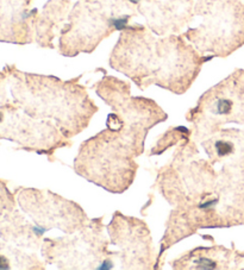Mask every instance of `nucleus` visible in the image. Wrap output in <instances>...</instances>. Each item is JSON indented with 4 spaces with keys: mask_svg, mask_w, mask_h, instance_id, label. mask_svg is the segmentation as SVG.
Listing matches in <instances>:
<instances>
[{
    "mask_svg": "<svg viewBox=\"0 0 244 270\" xmlns=\"http://www.w3.org/2000/svg\"><path fill=\"white\" fill-rule=\"evenodd\" d=\"M174 269H244V254L222 245L197 248L175 259Z\"/></svg>",
    "mask_w": 244,
    "mask_h": 270,
    "instance_id": "f8f14e48",
    "label": "nucleus"
},
{
    "mask_svg": "<svg viewBox=\"0 0 244 270\" xmlns=\"http://www.w3.org/2000/svg\"><path fill=\"white\" fill-rule=\"evenodd\" d=\"M196 154L191 144L181 147L158 178L160 192L175 206L167 230L180 240L198 228L244 225V162L215 171Z\"/></svg>",
    "mask_w": 244,
    "mask_h": 270,
    "instance_id": "f257e3e1",
    "label": "nucleus"
},
{
    "mask_svg": "<svg viewBox=\"0 0 244 270\" xmlns=\"http://www.w3.org/2000/svg\"><path fill=\"white\" fill-rule=\"evenodd\" d=\"M113 17H106L101 7L87 1H77L71 14V22L62 31L60 51L75 56L81 51L91 53L103 38L115 32Z\"/></svg>",
    "mask_w": 244,
    "mask_h": 270,
    "instance_id": "1a4fd4ad",
    "label": "nucleus"
},
{
    "mask_svg": "<svg viewBox=\"0 0 244 270\" xmlns=\"http://www.w3.org/2000/svg\"><path fill=\"white\" fill-rule=\"evenodd\" d=\"M101 219L91 220L80 233L72 237L46 240L43 244V256L48 263L59 268L92 269L106 256L108 243L103 235Z\"/></svg>",
    "mask_w": 244,
    "mask_h": 270,
    "instance_id": "6e6552de",
    "label": "nucleus"
},
{
    "mask_svg": "<svg viewBox=\"0 0 244 270\" xmlns=\"http://www.w3.org/2000/svg\"><path fill=\"white\" fill-rule=\"evenodd\" d=\"M186 118L193 125L194 138L199 142L225 124L244 125V69H237L206 90Z\"/></svg>",
    "mask_w": 244,
    "mask_h": 270,
    "instance_id": "423d86ee",
    "label": "nucleus"
},
{
    "mask_svg": "<svg viewBox=\"0 0 244 270\" xmlns=\"http://www.w3.org/2000/svg\"><path fill=\"white\" fill-rule=\"evenodd\" d=\"M19 202L23 210L43 230L58 227L71 235L84 228L91 222L79 205L48 191L25 189L20 193Z\"/></svg>",
    "mask_w": 244,
    "mask_h": 270,
    "instance_id": "9d476101",
    "label": "nucleus"
},
{
    "mask_svg": "<svg viewBox=\"0 0 244 270\" xmlns=\"http://www.w3.org/2000/svg\"><path fill=\"white\" fill-rule=\"evenodd\" d=\"M214 56H204L181 36L156 38L142 25L121 32L110 57V66L129 76L141 90L156 85L183 94Z\"/></svg>",
    "mask_w": 244,
    "mask_h": 270,
    "instance_id": "f03ea898",
    "label": "nucleus"
},
{
    "mask_svg": "<svg viewBox=\"0 0 244 270\" xmlns=\"http://www.w3.org/2000/svg\"><path fill=\"white\" fill-rule=\"evenodd\" d=\"M12 93L25 113L41 120H53L67 137L87 128L98 107L85 87L75 80L19 73L14 75Z\"/></svg>",
    "mask_w": 244,
    "mask_h": 270,
    "instance_id": "7ed1b4c3",
    "label": "nucleus"
},
{
    "mask_svg": "<svg viewBox=\"0 0 244 270\" xmlns=\"http://www.w3.org/2000/svg\"><path fill=\"white\" fill-rule=\"evenodd\" d=\"M10 268L9 261L6 259V257L0 255V269H7Z\"/></svg>",
    "mask_w": 244,
    "mask_h": 270,
    "instance_id": "ddd939ff",
    "label": "nucleus"
},
{
    "mask_svg": "<svg viewBox=\"0 0 244 270\" xmlns=\"http://www.w3.org/2000/svg\"><path fill=\"white\" fill-rule=\"evenodd\" d=\"M194 14L201 23L183 37L200 54L227 57L244 44V5L238 0H198Z\"/></svg>",
    "mask_w": 244,
    "mask_h": 270,
    "instance_id": "39448f33",
    "label": "nucleus"
},
{
    "mask_svg": "<svg viewBox=\"0 0 244 270\" xmlns=\"http://www.w3.org/2000/svg\"><path fill=\"white\" fill-rule=\"evenodd\" d=\"M134 148L121 131L106 129L82 143L74 169L79 175L113 193L126 191L138 168Z\"/></svg>",
    "mask_w": 244,
    "mask_h": 270,
    "instance_id": "20e7f679",
    "label": "nucleus"
},
{
    "mask_svg": "<svg viewBox=\"0 0 244 270\" xmlns=\"http://www.w3.org/2000/svg\"><path fill=\"white\" fill-rule=\"evenodd\" d=\"M95 90L116 111L125 128L122 134L134 148L136 155L144 151V139L148 131L160 121L167 119V114L154 100L135 98L130 94V85L112 76H105L95 85Z\"/></svg>",
    "mask_w": 244,
    "mask_h": 270,
    "instance_id": "0eeeda50",
    "label": "nucleus"
},
{
    "mask_svg": "<svg viewBox=\"0 0 244 270\" xmlns=\"http://www.w3.org/2000/svg\"><path fill=\"white\" fill-rule=\"evenodd\" d=\"M107 230L112 243L122 250V268H152V240L143 222L116 212Z\"/></svg>",
    "mask_w": 244,
    "mask_h": 270,
    "instance_id": "9b49d317",
    "label": "nucleus"
}]
</instances>
